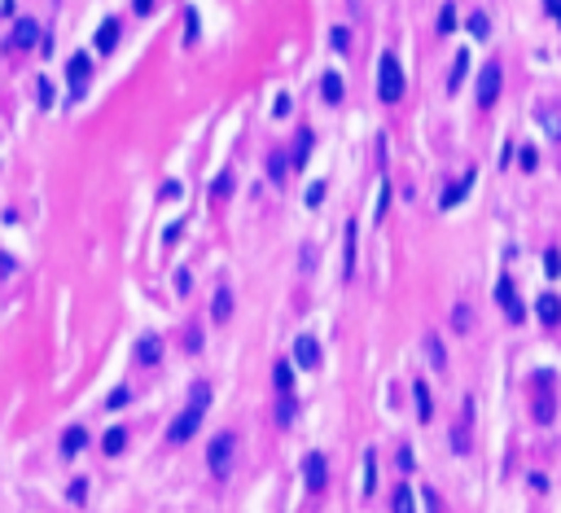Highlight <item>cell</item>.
Listing matches in <instances>:
<instances>
[{
	"instance_id": "cell-47",
	"label": "cell",
	"mask_w": 561,
	"mask_h": 513,
	"mask_svg": "<svg viewBox=\"0 0 561 513\" xmlns=\"http://www.w3.org/2000/svg\"><path fill=\"white\" fill-rule=\"evenodd\" d=\"M351 9H355V14H364V0H351Z\"/></svg>"
},
{
	"instance_id": "cell-42",
	"label": "cell",
	"mask_w": 561,
	"mask_h": 513,
	"mask_svg": "<svg viewBox=\"0 0 561 513\" xmlns=\"http://www.w3.org/2000/svg\"><path fill=\"white\" fill-rule=\"evenodd\" d=\"M544 264H548V276H557V272H561V254L548 250V254H544Z\"/></svg>"
},
{
	"instance_id": "cell-12",
	"label": "cell",
	"mask_w": 561,
	"mask_h": 513,
	"mask_svg": "<svg viewBox=\"0 0 561 513\" xmlns=\"http://www.w3.org/2000/svg\"><path fill=\"white\" fill-rule=\"evenodd\" d=\"M92 44H97V53H114V48H119V22H114V18H106V22L97 27Z\"/></svg>"
},
{
	"instance_id": "cell-17",
	"label": "cell",
	"mask_w": 561,
	"mask_h": 513,
	"mask_svg": "<svg viewBox=\"0 0 561 513\" xmlns=\"http://www.w3.org/2000/svg\"><path fill=\"white\" fill-rule=\"evenodd\" d=\"M413 404H417V417H421V421H430V417H435V399H430V387H425L421 377L413 382Z\"/></svg>"
},
{
	"instance_id": "cell-19",
	"label": "cell",
	"mask_w": 561,
	"mask_h": 513,
	"mask_svg": "<svg viewBox=\"0 0 561 513\" xmlns=\"http://www.w3.org/2000/svg\"><path fill=\"white\" fill-rule=\"evenodd\" d=\"M272 382H276L280 395H290V391H294V364H290V360H276V364H272Z\"/></svg>"
},
{
	"instance_id": "cell-3",
	"label": "cell",
	"mask_w": 561,
	"mask_h": 513,
	"mask_svg": "<svg viewBox=\"0 0 561 513\" xmlns=\"http://www.w3.org/2000/svg\"><path fill=\"white\" fill-rule=\"evenodd\" d=\"M202 413H207V408H197V404H185V413L175 417L171 426H167V443H175V448H180V443H189L193 434H197V426H202Z\"/></svg>"
},
{
	"instance_id": "cell-1",
	"label": "cell",
	"mask_w": 561,
	"mask_h": 513,
	"mask_svg": "<svg viewBox=\"0 0 561 513\" xmlns=\"http://www.w3.org/2000/svg\"><path fill=\"white\" fill-rule=\"evenodd\" d=\"M377 97L386 101V106L403 101V66H399L395 53H381V62H377Z\"/></svg>"
},
{
	"instance_id": "cell-15",
	"label": "cell",
	"mask_w": 561,
	"mask_h": 513,
	"mask_svg": "<svg viewBox=\"0 0 561 513\" xmlns=\"http://www.w3.org/2000/svg\"><path fill=\"white\" fill-rule=\"evenodd\" d=\"M391 513H417V496H413V482H399L391 492Z\"/></svg>"
},
{
	"instance_id": "cell-41",
	"label": "cell",
	"mask_w": 561,
	"mask_h": 513,
	"mask_svg": "<svg viewBox=\"0 0 561 513\" xmlns=\"http://www.w3.org/2000/svg\"><path fill=\"white\" fill-rule=\"evenodd\" d=\"M386 207H391V189H386V185H381V193H377V220H381V215H386Z\"/></svg>"
},
{
	"instance_id": "cell-2",
	"label": "cell",
	"mask_w": 561,
	"mask_h": 513,
	"mask_svg": "<svg viewBox=\"0 0 561 513\" xmlns=\"http://www.w3.org/2000/svg\"><path fill=\"white\" fill-rule=\"evenodd\" d=\"M233 452H237V434H233V430H224V434H215V439H211V448H207V465H211L215 478H228Z\"/></svg>"
},
{
	"instance_id": "cell-20",
	"label": "cell",
	"mask_w": 561,
	"mask_h": 513,
	"mask_svg": "<svg viewBox=\"0 0 561 513\" xmlns=\"http://www.w3.org/2000/svg\"><path fill=\"white\" fill-rule=\"evenodd\" d=\"M320 97L329 101V106H338V101H342V75L338 70H329L325 80H320Z\"/></svg>"
},
{
	"instance_id": "cell-23",
	"label": "cell",
	"mask_w": 561,
	"mask_h": 513,
	"mask_svg": "<svg viewBox=\"0 0 561 513\" xmlns=\"http://www.w3.org/2000/svg\"><path fill=\"white\" fill-rule=\"evenodd\" d=\"M342 233H347V246H342V276L351 281V272H355V224H347Z\"/></svg>"
},
{
	"instance_id": "cell-40",
	"label": "cell",
	"mask_w": 561,
	"mask_h": 513,
	"mask_svg": "<svg viewBox=\"0 0 561 513\" xmlns=\"http://www.w3.org/2000/svg\"><path fill=\"white\" fill-rule=\"evenodd\" d=\"M421 496H425V509H430V513H443V504H439V496H435V492H430V487H421Z\"/></svg>"
},
{
	"instance_id": "cell-29",
	"label": "cell",
	"mask_w": 561,
	"mask_h": 513,
	"mask_svg": "<svg viewBox=\"0 0 561 513\" xmlns=\"http://www.w3.org/2000/svg\"><path fill=\"white\" fill-rule=\"evenodd\" d=\"M425 355H430V364H435V369H443V364H447V355H443V342L435 338V333H430V338H425Z\"/></svg>"
},
{
	"instance_id": "cell-31",
	"label": "cell",
	"mask_w": 561,
	"mask_h": 513,
	"mask_svg": "<svg viewBox=\"0 0 561 513\" xmlns=\"http://www.w3.org/2000/svg\"><path fill=\"white\" fill-rule=\"evenodd\" d=\"M189 404L207 408V404H211V382H193V391H189Z\"/></svg>"
},
{
	"instance_id": "cell-25",
	"label": "cell",
	"mask_w": 561,
	"mask_h": 513,
	"mask_svg": "<svg viewBox=\"0 0 561 513\" xmlns=\"http://www.w3.org/2000/svg\"><path fill=\"white\" fill-rule=\"evenodd\" d=\"M465 27H469V36H474V40H487V36H491V18L478 9V14H469V22H465Z\"/></svg>"
},
{
	"instance_id": "cell-6",
	"label": "cell",
	"mask_w": 561,
	"mask_h": 513,
	"mask_svg": "<svg viewBox=\"0 0 561 513\" xmlns=\"http://www.w3.org/2000/svg\"><path fill=\"white\" fill-rule=\"evenodd\" d=\"M303 482H307L312 492H325V487H329V460H325L320 452H307V456H303Z\"/></svg>"
},
{
	"instance_id": "cell-16",
	"label": "cell",
	"mask_w": 561,
	"mask_h": 513,
	"mask_svg": "<svg viewBox=\"0 0 561 513\" xmlns=\"http://www.w3.org/2000/svg\"><path fill=\"white\" fill-rule=\"evenodd\" d=\"M84 443H88V430H84V426H66V430H62V452H66V456H80Z\"/></svg>"
},
{
	"instance_id": "cell-35",
	"label": "cell",
	"mask_w": 561,
	"mask_h": 513,
	"mask_svg": "<svg viewBox=\"0 0 561 513\" xmlns=\"http://www.w3.org/2000/svg\"><path fill=\"white\" fill-rule=\"evenodd\" d=\"M185 40H189V44H197V14H193V9L185 14Z\"/></svg>"
},
{
	"instance_id": "cell-26",
	"label": "cell",
	"mask_w": 561,
	"mask_h": 513,
	"mask_svg": "<svg viewBox=\"0 0 561 513\" xmlns=\"http://www.w3.org/2000/svg\"><path fill=\"white\" fill-rule=\"evenodd\" d=\"M307 153H312V132H298L294 136V158H290V167H303V163H307Z\"/></svg>"
},
{
	"instance_id": "cell-33",
	"label": "cell",
	"mask_w": 561,
	"mask_h": 513,
	"mask_svg": "<svg viewBox=\"0 0 561 513\" xmlns=\"http://www.w3.org/2000/svg\"><path fill=\"white\" fill-rule=\"evenodd\" d=\"M127 399H132V391H127V387H114V391H110V399H106V408H110V413H119V408H123Z\"/></svg>"
},
{
	"instance_id": "cell-11",
	"label": "cell",
	"mask_w": 561,
	"mask_h": 513,
	"mask_svg": "<svg viewBox=\"0 0 561 513\" xmlns=\"http://www.w3.org/2000/svg\"><path fill=\"white\" fill-rule=\"evenodd\" d=\"M474 180H478V171H465V176H461V180H456V185H447V189H443V198H439V207H443V211H452V207H456V202H461V198H465V193L474 189Z\"/></svg>"
},
{
	"instance_id": "cell-4",
	"label": "cell",
	"mask_w": 561,
	"mask_h": 513,
	"mask_svg": "<svg viewBox=\"0 0 561 513\" xmlns=\"http://www.w3.org/2000/svg\"><path fill=\"white\" fill-rule=\"evenodd\" d=\"M500 88H504V75H500L496 62H487V66L478 70V92H474V97H478V106H482V110H491L496 101H500Z\"/></svg>"
},
{
	"instance_id": "cell-21",
	"label": "cell",
	"mask_w": 561,
	"mask_h": 513,
	"mask_svg": "<svg viewBox=\"0 0 561 513\" xmlns=\"http://www.w3.org/2000/svg\"><path fill=\"white\" fill-rule=\"evenodd\" d=\"M123 448H127V430H123V426L106 430V439H101V452H106V456H119Z\"/></svg>"
},
{
	"instance_id": "cell-34",
	"label": "cell",
	"mask_w": 561,
	"mask_h": 513,
	"mask_svg": "<svg viewBox=\"0 0 561 513\" xmlns=\"http://www.w3.org/2000/svg\"><path fill=\"white\" fill-rule=\"evenodd\" d=\"M70 500H75V504H84V500H88V482H84V478H75V482H70Z\"/></svg>"
},
{
	"instance_id": "cell-30",
	"label": "cell",
	"mask_w": 561,
	"mask_h": 513,
	"mask_svg": "<svg viewBox=\"0 0 561 513\" xmlns=\"http://www.w3.org/2000/svg\"><path fill=\"white\" fill-rule=\"evenodd\" d=\"M294 417H298V399L285 395V399H280V408H276V421H280V426H290Z\"/></svg>"
},
{
	"instance_id": "cell-32",
	"label": "cell",
	"mask_w": 561,
	"mask_h": 513,
	"mask_svg": "<svg viewBox=\"0 0 561 513\" xmlns=\"http://www.w3.org/2000/svg\"><path fill=\"white\" fill-rule=\"evenodd\" d=\"M452 31H456V9L443 5V14H439V36H452Z\"/></svg>"
},
{
	"instance_id": "cell-5",
	"label": "cell",
	"mask_w": 561,
	"mask_h": 513,
	"mask_svg": "<svg viewBox=\"0 0 561 513\" xmlns=\"http://www.w3.org/2000/svg\"><path fill=\"white\" fill-rule=\"evenodd\" d=\"M496 303L504 307V316L513 320V325H522V320H526V307H522V298H518L513 276H500V281H496Z\"/></svg>"
},
{
	"instance_id": "cell-7",
	"label": "cell",
	"mask_w": 561,
	"mask_h": 513,
	"mask_svg": "<svg viewBox=\"0 0 561 513\" xmlns=\"http://www.w3.org/2000/svg\"><path fill=\"white\" fill-rule=\"evenodd\" d=\"M535 123L544 127V136L552 145H561V106L557 101H540V106H535Z\"/></svg>"
},
{
	"instance_id": "cell-43",
	"label": "cell",
	"mask_w": 561,
	"mask_h": 513,
	"mask_svg": "<svg viewBox=\"0 0 561 513\" xmlns=\"http://www.w3.org/2000/svg\"><path fill=\"white\" fill-rule=\"evenodd\" d=\"M320 202H325V185H312L307 189V207H320Z\"/></svg>"
},
{
	"instance_id": "cell-8",
	"label": "cell",
	"mask_w": 561,
	"mask_h": 513,
	"mask_svg": "<svg viewBox=\"0 0 561 513\" xmlns=\"http://www.w3.org/2000/svg\"><path fill=\"white\" fill-rule=\"evenodd\" d=\"M294 364L298 369H316L320 364V342L312 338V333H298L294 338Z\"/></svg>"
},
{
	"instance_id": "cell-14",
	"label": "cell",
	"mask_w": 561,
	"mask_h": 513,
	"mask_svg": "<svg viewBox=\"0 0 561 513\" xmlns=\"http://www.w3.org/2000/svg\"><path fill=\"white\" fill-rule=\"evenodd\" d=\"M136 360L141 364H158L163 360V338H158V333H145V338L136 342Z\"/></svg>"
},
{
	"instance_id": "cell-24",
	"label": "cell",
	"mask_w": 561,
	"mask_h": 513,
	"mask_svg": "<svg viewBox=\"0 0 561 513\" xmlns=\"http://www.w3.org/2000/svg\"><path fill=\"white\" fill-rule=\"evenodd\" d=\"M219 325L228 320V316H233V290H228V286H219V294H215V312H211Z\"/></svg>"
},
{
	"instance_id": "cell-37",
	"label": "cell",
	"mask_w": 561,
	"mask_h": 513,
	"mask_svg": "<svg viewBox=\"0 0 561 513\" xmlns=\"http://www.w3.org/2000/svg\"><path fill=\"white\" fill-rule=\"evenodd\" d=\"M518 163H522V171H535V163H540V153H535V149L526 145V149L518 153Z\"/></svg>"
},
{
	"instance_id": "cell-27",
	"label": "cell",
	"mask_w": 561,
	"mask_h": 513,
	"mask_svg": "<svg viewBox=\"0 0 561 513\" xmlns=\"http://www.w3.org/2000/svg\"><path fill=\"white\" fill-rule=\"evenodd\" d=\"M377 492V452H364V496Z\"/></svg>"
},
{
	"instance_id": "cell-39",
	"label": "cell",
	"mask_w": 561,
	"mask_h": 513,
	"mask_svg": "<svg viewBox=\"0 0 561 513\" xmlns=\"http://www.w3.org/2000/svg\"><path fill=\"white\" fill-rule=\"evenodd\" d=\"M211 193H215V198H228V193H233V176H219Z\"/></svg>"
},
{
	"instance_id": "cell-46",
	"label": "cell",
	"mask_w": 561,
	"mask_h": 513,
	"mask_svg": "<svg viewBox=\"0 0 561 513\" xmlns=\"http://www.w3.org/2000/svg\"><path fill=\"white\" fill-rule=\"evenodd\" d=\"M544 5H548V14H552V18L561 22V0H544Z\"/></svg>"
},
{
	"instance_id": "cell-18",
	"label": "cell",
	"mask_w": 561,
	"mask_h": 513,
	"mask_svg": "<svg viewBox=\"0 0 561 513\" xmlns=\"http://www.w3.org/2000/svg\"><path fill=\"white\" fill-rule=\"evenodd\" d=\"M40 40V27H36V18H22L18 27H13V48H31Z\"/></svg>"
},
{
	"instance_id": "cell-10",
	"label": "cell",
	"mask_w": 561,
	"mask_h": 513,
	"mask_svg": "<svg viewBox=\"0 0 561 513\" xmlns=\"http://www.w3.org/2000/svg\"><path fill=\"white\" fill-rule=\"evenodd\" d=\"M469 417H474V399L461 404V426H452V448L461 452V456L469 452Z\"/></svg>"
},
{
	"instance_id": "cell-45",
	"label": "cell",
	"mask_w": 561,
	"mask_h": 513,
	"mask_svg": "<svg viewBox=\"0 0 561 513\" xmlns=\"http://www.w3.org/2000/svg\"><path fill=\"white\" fill-rule=\"evenodd\" d=\"M132 9L136 14H149V9H154V0H132Z\"/></svg>"
},
{
	"instance_id": "cell-13",
	"label": "cell",
	"mask_w": 561,
	"mask_h": 513,
	"mask_svg": "<svg viewBox=\"0 0 561 513\" xmlns=\"http://www.w3.org/2000/svg\"><path fill=\"white\" fill-rule=\"evenodd\" d=\"M66 70H70V84H75V88H70V97H80V92H84V84H88V75H92V62H88L84 53H75Z\"/></svg>"
},
{
	"instance_id": "cell-44",
	"label": "cell",
	"mask_w": 561,
	"mask_h": 513,
	"mask_svg": "<svg viewBox=\"0 0 561 513\" xmlns=\"http://www.w3.org/2000/svg\"><path fill=\"white\" fill-rule=\"evenodd\" d=\"M185 347H189V351H197V347H202V333H197V329H189V338H185Z\"/></svg>"
},
{
	"instance_id": "cell-28",
	"label": "cell",
	"mask_w": 561,
	"mask_h": 513,
	"mask_svg": "<svg viewBox=\"0 0 561 513\" xmlns=\"http://www.w3.org/2000/svg\"><path fill=\"white\" fill-rule=\"evenodd\" d=\"M285 171H290V158H285V153H268V176H272L276 185L285 180Z\"/></svg>"
},
{
	"instance_id": "cell-36",
	"label": "cell",
	"mask_w": 561,
	"mask_h": 513,
	"mask_svg": "<svg viewBox=\"0 0 561 513\" xmlns=\"http://www.w3.org/2000/svg\"><path fill=\"white\" fill-rule=\"evenodd\" d=\"M334 48H338V53H347V48H351V31L347 27H334Z\"/></svg>"
},
{
	"instance_id": "cell-38",
	"label": "cell",
	"mask_w": 561,
	"mask_h": 513,
	"mask_svg": "<svg viewBox=\"0 0 561 513\" xmlns=\"http://www.w3.org/2000/svg\"><path fill=\"white\" fill-rule=\"evenodd\" d=\"M452 325L465 333V329H469V307H456V312H452Z\"/></svg>"
},
{
	"instance_id": "cell-9",
	"label": "cell",
	"mask_w": 561,
	"mask_h": 513,
	"mask_svg": "<svg viewBox=\"0 0 561 513\" xmlns=\"http://www.w3.org/2000/svg\"><path fill=\"white\" fill-rule=\"evenodd\" d=\"M535 316H540V325L557 329L561 325V298L557 294H540V298H535Z\"/></svg>"
},
{
	"instance_id": "cell-22",
	"label": "cell",
	"mask_w": 561,
	"mask_h": 513,
	"mask_svg": "<svg viewBox=\"0 0 561 513\" xmlns=\"http://www.w3.org/2000/svg\"><path fill=\"white\" fill-rule=\"evenodd\" d=\"M465 70H469V53L461 48V53H456V62H452V75H447V92H456L465 84Z\"/></svg>"
}]
</instances>
